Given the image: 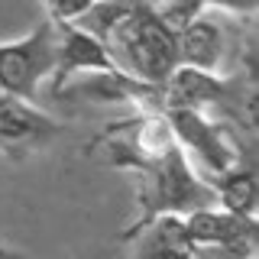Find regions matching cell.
<instances>
[{
    "instance_id": "obj_3",
    "label": "cell",
    "mask_w": 259,
    "mask_h": 259,
    "mask_svg": "<svg viewBox=\"0 0 259 259\" xmlns=\"http://www.w3.org/2000/svg\"><path fill=\"white\" fill-rule=\"evenodd\" d=\"M175 146V136L168 130L165 113L159 110H136L126 120H113L88 143V149H104V156L113 168H126V172H140L162 152Z\"/></svg>"
},
{
    "instance_id": "obj_2",
    "label": "cell",
    "mask_w": 259,
    "mask_h": 259,
    "mask_svg": "<svg viewBox=\"0 0 259 259\" xmlns=\"http://www.w3.org/2000/svg\"><path fill=\"white\" fill-rule=\"evenodd\" d=\"M104 49L123 75H133L149 84L165 81L178 68L175 32L156 16L149 0H140L113 26V32L104 39Z\"/></svg>"
},
{
    "instance_id": "obj_4",
    "label": "cell",
    "mask_w": 259,
    "mask_h": 259,
    "mask_svg": "<svg viewBox=\"0 0 259 259\" xmlns=\"http://www.w3.org/2000/svg\"><path fill=\"white\" fill-rule=\"evenodd\" d=\"M55 65V20L46 16L32 32L0 42V91L36 101Z\"/></svg>"
},
{
    "instance_id": "obj_10",
    "label": "cell",
    "mask_w": 259,
    "mask_h": 259,
    "mask_svg": "<svg viewBox=\"0 0 259 259\" xmlns=\"http://www.w3.org/2000/svg\"><path fill=\"white\" fill-rule=\"evenodd\" d=\"M210 188H214L217 207L230 210V214L240 217H256V162L253 152L243 149L237 162L224 172L210 175Z\"/></svg>"
},
{
    "instance_id": "obj_12",
    "label": "cell",
    "mask_w": 259,
    "mask_h": 259,
    "mask_svg": "<svg viewBox=\"0 0 259 259\" xmlns=\"http://www.w3.org/2000/svg\"><path fill=\"white\" fill-rule=\"evenodd\" d=\"M46 4V10L52 20H65V23H71V20H78L81 13L88 10V7L94 4V0H42Z\"/></svg>"
},
{
    "instance_id": "obj_13",
    "label": "cell",
    "mask_w": 259,
    "mask_h": 259,
    "mask_svg": "<svg viewBox=\"0 0 259 259\" xmlns=\"http://www.w3.org/2000/svg\"><path fill=\"white\" fill-rule=\"evenodd\" d=\"M204 10H227V13H240V16H253L259 10V0H198Z\"/></svg>"
},
{
    "instance_id": "obj_5",
    "label": "cell",
    "mask_w": 259,
    "mask_h": 259,
    "mask_svg": "<svg viewBox=\"0 0 259 259\" xmlns=\"http://www.w3.org/2000/svg\"><path fill=\"white\" fill-rule=\"evenodd\" d=\"M162 113L168 120V130H172L178 149L185 156L191 152L210 175L230 168L243 152V143L233 133V126L210 117L207 110H162Z\"/></svg>"
},
{
    "instance_id": "obj_9",
    "label": "cell",
    "mask_w": 259,
    "mask_h": 259,
    "mask_svg": "<svg viewBox=\"0 0 259 259\" xmlns=\"http://www.w3.org/2000/svg\"><path fill=\"white\" fill-rule=\"evenodd\" d=\"M126 243L133 246V259H191L194 243L185 233V221L178 214H159L143 224Z\"/></svg>"
},
{
    "instance_id": "obj_7",
    "label": "cell",
    "mask_w": 259,
    "mask_h": 259,
    "mask_svg": "<svg viewBox=\"0 0 259 259\" xmlns=\"http://www.w3.org/2000/svg\"><path fill=\"white\" fill-rule=\"evenodd\" d=\"M94 71H120L107 55L104 42H97L91 32L78 29L75 23L55 20V65L49 75V91L52 97L78 75H94Z\"/></svg>"
},
{
    "instance_id": "obj_11",
    "label": "cell",
    "mask_w": 259,
    "mask_h": 259,
    "mask_svg": "<svg viewBox=\"0 0 259 259\" xmlns=\"http://www.w3.org/2000/svg\"><path fill=\"white\" fill-rule=\"evenodd\" d=\"M185 221V233L194 246H207V243H230V240H243V237H256L259 224L256 217H240L230 214L224 207H201L182 217Z\"/></svg>"
},
{
    "instance_id": "obj_8",
    "label": "cell",
    "mask_w": 259,
    "mask_h": 259,
    "mask_svg": "<svg viewBox=\"0 0 259 259\" xmlns=\"http://www.w3.org/2000/svg\"><path fill=\"white\" fill-rule=\"evenodd\" d=\"M175 52H178V65L217 71L227 55V32L214 16L201 13L198 20H191L185 29L175 32Z\"/></svg>"
},
{
    "instance_id": "obj_6",
    "label": "cell",
    "mask_w": 259,
    "mask_h": 259,
    "mask_svg": "<svg viewBox=\"0 0 259 259\" xmlns=\"http://www.w3.org/2000/svg\"><path fill=\"white\" fill-rule=\"evenodd\" d=\"M65 130L68 126L36 107V101L0 91V156L26 159L32 152H42L46 146L62 140Z\"/></svg>"
},
{
    "instance_id": "obj_1",
    "label": "cell",
    "mask_w": 259,
    "mask_h": 259,
    "mask_svg": "<svg viewBox=\"0 0 259 259\" xmlns=\"http://www.w3.org/2000/svg\"><path fill=\"white\" fill-rule=\"evenodd\" d=\"M136 175V204H140V217L123 230L120 240H130L143 224H149L159 214H191L201 207H214V188L198 178V172L191 168L188 156L178 149V143L168 152H162L159 159H152L149 165H143Z\"/></svg>"
},
{
    "instance_id": "obj_14",
    "label": "cell",
    "mask_w": 259,
    "mask_h": 259,
    "mask_svg": "<svg viewBox=\"0 0 259 259\" xmlns=\"http://www.w3.org/2000/svg\"><path fill=\"white\" fill-rule=\"evenodd\" d=\"M0 259H26L20 253V249H10V246H4V243H0Z\"/></svg>"
}]
</instances>
